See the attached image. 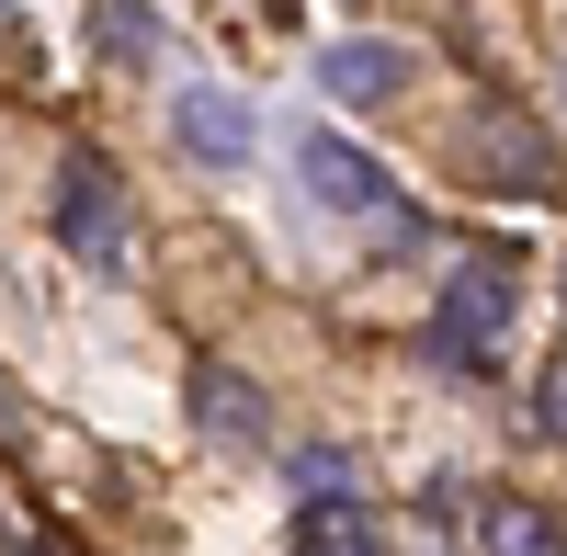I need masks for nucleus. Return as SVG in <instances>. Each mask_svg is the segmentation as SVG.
Instances as JSON below:
<instances>
[{
  "instance_id": "4",
  "label": "nucleus",
  "mask_w": 567,
  "mask_h": 556,
  "mask_svg": "<svg viewBox=\"0 0 567 556\" xmlns=\"http://www.w3.org/2000/svg\"><path fill=\"white\" fill-rule=\"evenodd\" d=\"M171 136H182V159H205V171H250V159H261V114H250L227 80L171 91Z\"/></svg>"
},
{
  "instance_id": "3",
  "label": "nucleus",
  "mask_w": 567,
  "mask_h": 556,
  "mask_svg": "<svg viewBox=\"0 0 567 556\" xmlns=\"http://www.w3.org/2000/svg\"><path fill=\"white\" fill-rule=\"evenodd\" d=\"M58 239H69L80 272H125V261H136V239H125V194H114V171L91 159V148L58 171Z\"/></svg>"
},
{
  "instance_id": "6",
  "label": "nucleus",
  "mask_w": 567,
  "mask_h": 556,
  "mask_svg": "<svg viewBox=\"0 0 567 556\" xmlns=\"http://www.w3.org/2000/svg\"><path fill=\"white\" fill-rule=\"evenodd\" d=\"M318 91H329V103H398V91H409V45H398V34H341V45H318Z\"/></svg>"
},
{
  "instance_id": "13",
  "label": "nucleus",
  "mask_w": 567,
  "mask_h": 556,
  "mask_svg": "<svg viewBox=\"0 0 567 556\" xmlns=\"http://www.w3.org/2000/svg\"><path fill=\"white\" fill-rule=\"evenodd\" d=\"M0 556H58V545H0Z\"/></svg>"
},
{
  "instance_id": "9",
  "label": "nucleus",
  "mask_w": 567,
  "mask_h": 556,
  "mask_svg": "<svg viewBox=\"0 0 567 556\" xmlns=\"http://www.w3.org/2000/svg\"><path fill=\"white\" fill-rule=\"evenodd\" d=\"M296 556H386V523L363 500H307L296 512Z\"/></svg>"
},
{
  "instance_id": "12",
  "label": "nucleus",
  "mask_w": 567,
  "mask_h": 556,
  "mask_svg": "<svg viewBox=\"0 0 567 556\" xmlns=\"http://www.w3.org/2000/svg\"><path fill=\"white\" fill-rule=\"evenodd\" d=\"M534 432H545V443H567V341H556L545 387H534Z\"/></svg>"
},
{
  "instance_id": "10",
  "label": "nucleus",
  "mask_w": 567,
  "mask_h": 556,
  "mask_svg": "<svg viewBox=\"0 0 567 556\" xmlns=\"http://www.w3.org/2000/svg\"><path fill=\"white\" fill-rule=\"evenodd\" d=\"M103 58H159V12H91Z\"/></svg>"
},
{
  "instance_id": "11",
  "label": "nucleus",
  "mask_w": 567,
  "mask_h": 556,
  "mask_svg": "<svg viewBox=\"0 0 567 556\" xmlns=\"http://www.w3.org/2000/svg\"><path fill=\"white\" fill-rule=\"evenodd\" d=\"M296 488H307V500H352V454H341V443H307V454H296Z\"/></svg>"
},
{
  "instance_id": "7",
  "label": "nucleus",
  "mask_w": 567,
  "mask_h": 556,
  "mask_svg": "<svg viewBox=\"0 0 567 556\" xmlns=\"http://www.w3.org/2000/svg\"><path fill=\"white\" fill-rule=\"evenodd\" d=\"M194 421H205L227 454H261V443H272V398L239 375V363H205V375H194Z\"/></svg>"
},
{
  "instance_id": "1",
  "label": "nucleus",
  "mask_w": 567,
  "mask_h": 556,
  "mask_svg": "<svg viewBox=\"0 0 567 556\" xmlns=\"http://www.w3.org/2000/svg\"><path fill=\"white\" fill-rule=\"evenodd\" d=\"M511 318H523V261H511V250L454 261V285L432 307V363H443V375H488L499 341H511Z\"/></svg>"
},
{
  "instance_id": "8",
  "label": "nucleus",
  "mask_w": 567,
  "mask_h": 556,
  "mask_svg": "<svg viewBox=\"0 0 567 556\" xmlns=\"http://www.w3.org/2000/svg\"><path fill=\"white\" fill-rule=\"evenodd\" d=\"M477 556H567V523L545 512V500H477Z\"/></svg>"
},
{
  "instance_id": "2",
  "label": "nucleus",
  "mask_w": 567,
  "mask_h": 556,
  "mask_svg": "<svg viewBox=\"0 0 567 556\" xmlns=\"http://www.w3.org/2000/svg\"><path fill=\"white\" fill-rule=\"evenodd\" d=\"M465 182H488V194H556V136L511 103H477L465 114Z\"/></svg>"
},
{
  "instance_id": "5",
  "label": "nucleus",
  "mask_w": 567,
  "mask_h": 556,
  "mask_svg": "<svg viewBox=\"0 0 567 556\" xmlns=\"http://www.w3.org/2000/svg\"><path fill=\"white\" fill-rule=\"evenodd\" d=\"M296 182L329 205V216H398V182L386 159H363L352 136H296Z\"/></svg>"
}]
</instances>
